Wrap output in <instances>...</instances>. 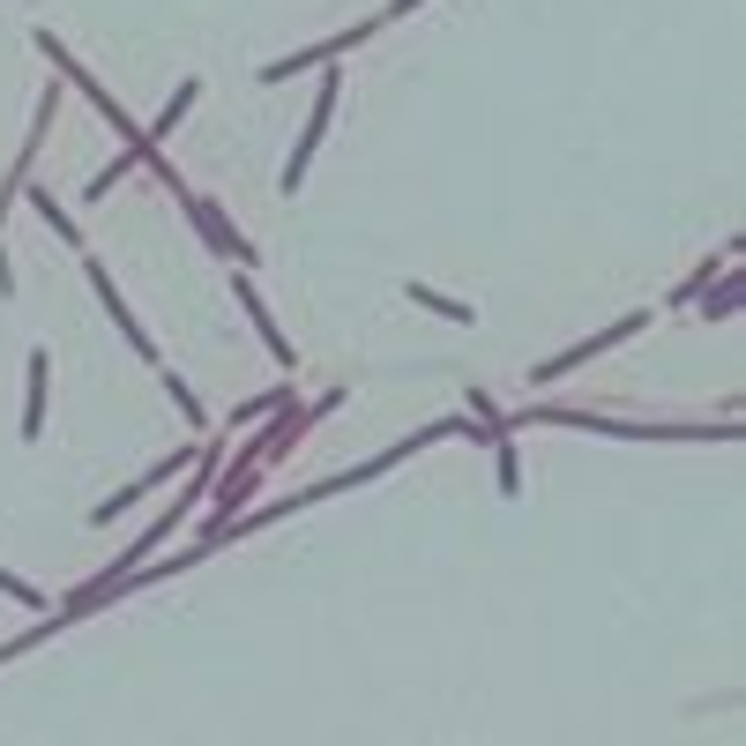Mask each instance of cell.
<instances>
[{
  "label": "cell",
  "instance_id": "6da1fadb",
  "mask_svg": "<svg viewBox=\"0 0 746 746\" xmlns=\"http://www.w3.org/2000/svg\"><path fill=\"white\" fill-rule=\"evenodd\" d=\"M336 97H343V83H322V97H314V113H306V135H299V150L284 158V187H299L306 179V165H314V150H322V135H329V113H336Z\"/></svg>",
  "mask_w": 746,
  "mask_h": 746
},
{
  "label": "cell",
  "instance_id": "8fae6325",
  "mask_svg": "<svg viewBox=\"0 0 746 746\" xmlns=\"http://www.w3.org/2000/svg\"><path fill=\"white\" fill-rule=\"evenodd\" d=\"M0 590H8V597H15V605H45L38 590H31V582H23V575H8V568H0Z\"/></svg>",
  "mask_w": 746,
  "mask_h": 746
},
{
  "label": "cell",
  "instance_id": "5b68a950",
  "mask_svg": "<svg viewBox=\"0 0 746 746\" xmlns=\"http://www.w3.org/2000/svg\"><path fill=\"white\" fill-rule=\"evenodd\" d=\"M232 291H240V306H247V322L261 329V343H269V359H284V366H291V336H277V322H269V306L254 299V284H247V277H232Z\"/></svg>",
  "mask_w": 746,
  "mask_h": 746
},
{
  "label": "cell",
  "instance_id": "8992f818",
  "mask_svg": "<svg viewBox=\"0 0 746 746\" xmlns=\"http://www.w3.org/2000/svg\"><path fill=\"white\" fill-rule=\"evenodd\" d=\"M45 381H53V359L31 351V396H23V441H38L45 433Z\"/></svg>",
  "mask_w": 746,
  "mask_h": 746
},
{
  "label": "cell",
  "instance_id": "30bf717a",
  "mask_svg": "<svg viewBox=\"0 0 746 746\" xmlns=\"http://www.w3.org/2000/svg\"><path fill=\"white\" fill-rule=\"evenodd\" d=\"M165 388H172V404H179V411H187V426H202V404H195V396H187V381H179V373L165 366Z\"/></svg>",
  "mask_w": 746,
  "mask_h": 746
},
{
  "label": "cell",
  "instance_id": "52a82bcc",
  "mask_svg": "<svg viewBox=\"0 0 746 746\" xmlns=\"http://www.w3.org/2000/svg\"><path fill=\"white\" fill-rule=\"evenodd\" d=\"M195 97H202V83H179V90H172V105L158 113V127H142V142H165L172 127L187 120V105H195Z\"/></svg>",
  "mask_w": 746,
  "mask_h": 746
},
{
  "label": "cell",
  "instance_id": "9c48e42d",
  "mask_svg": "<svg viewBox=\"0 0 746 746\" xmlns=\"http://www.w3.org/2000/svg\"><path fill=\"white\" fill-rule=\"evenodd\" d=\"M411 299H418V306H433V314H448V322H470L463 299H441V291H426V284H411Z\"/></svg>",
  "mask_w": 746,
  "mask_h": 746
},
{
  "label": "cell",
  "instance_id": "3957f363",
  "mask_svg": "<svg viewBox=\"0 0 746 746\" xmlns=\"http://www.w3.org/2000/svg\"><path fill=\"white\" fill-rule=\"evenodd\" d=\"M634 329H650V314H627V322H613L605 336H582L575 351H560V359H545V366H538V381H560V373H575L582 359H597V351H613V343H620V336H634Z\"/></svg>",
  "mask_w": 746,
  "mask_h": 746
},
{
  "label": "cell",
  "instance_id": "7a4b0ae2",
  "mask_svg": "<svg viewBox=\"0 0 746 746\" xmlns=\"http://www.w3.org/2000/svg\"><path fill=\"white\" fill-rule=\"evenodd\" d=\"M179 202H187V217H195V232H202L209 247H217V254H232V261L247 269V261H254V247L240 240V232H232V224H224V209H217V202H202V195H179Z\"/></svg>",
  "mask_w": 746,
  "mask_h": 746
},
{
  "label": "cell",
  "instance_id": "277c9868",
  "mask_svg": "<svg viewBox=\"0 0 746 746\" xmlns=\"http://www.w3.org/2000/svg\"><path fill=\"white\" fill-rule=\"evenodd\" d=\"M90 284H97V299H105V306H113V322H120V336H127V343H135V351H142V359H150V351H158V343H150V329L135 322V306H127V299H120V284H113V277H105L97 261H90Z\"/></svg>",
  "mask_w": 746,
  "mask_h": 746
},
{
  "label": "cell",
  "instance_id": "ba28073f",
  "mask_svg": "<svg viewBox=\"0 0 746 746\" xmlns=\"http://www.w3.org/2000/svg\"><path fill=\"white\" fill-rule=\"evenodd\" d=\"M31 202L45 209V224H53V232H60V240H83V232H75V217H68V209L53 202V195H45V187H31Z\"/></svg>",
  "mask_w": 746,
  "mask_h": 746
}]
</instances>
